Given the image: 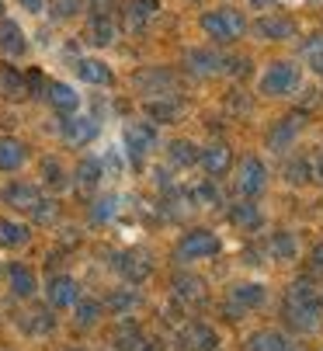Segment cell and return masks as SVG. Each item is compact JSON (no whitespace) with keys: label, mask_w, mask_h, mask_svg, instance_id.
I'll list each match as a JSON object with an SVG mask.
<instances>
[{"label":"cell","mask_w":323,"mask_h":351,"mask_svg":"<svg viewBox=\"0 0 323 351\" xmlns=\"http://www.w3.org/2000/svg\"><path fill=\"white\" fill-rule=\"evenodd\" d=\"M299 87V66L296 63H272L267 73L261 77L264 94H292Z\"/></svg>","instance_id":"3957f363"},{"label":"cell","mask_w":323,"mask_h":351,"mask_svg":"<svg viewBox=\"0 0 323 351\" xmlns=\"http://www.w3.org/2000/svg\"><path fill=\"white\" fill-rule=\"evenodd\" d=\"M0 11H4V4H0Z\"/></svg>","instance_id":"8d00e7d4"},{"label":"cell","mask_w":323,"mask_h":351,"mask_svg":"<svg viewBox=\"0 0 323 351\" xmlns=\"http://www.w3.org/2000/svg\"><path fill=\"white\" fill-rule=\"evenodd\" d=\"M188 63H191V70H198V73H212L215 66H219V60H215L212 53H188Z\"/></svg>","instance_id":"7402d4cb"},{"label":"cell","mask_w":323,"mask_h":351,"mask_svg":"<svg viewBox=\"0 0 323 351\" xmlns=\"http://www.w3.org/2000/svg\"><path fill=\"white\" fill-rule=\"evenodd\" d=\"M257 32L264 38H292L296 35V25L285 21V18H264V21H257Z\"/></svg>","instance_id":"9c48e42d"},{"label":"cell","mask_w":323,"mask_h":351,"mask_svg":"<svg viewBox=\"0 0 323 351\" xmlns=\"http://www.w3.org/2000/svg\"><path fill=\"white\" fill-rule=\"evenodd\" d=\"M202 164L208 174H223L230 167V149L226 146H208L205 154H202Z\"/></svg>","instance_id":"5bb4252c"},{"label":"cell","mask_w":323,"mask_h":351,"mask_svg":"<svg viewBox=\"0 0 323 351\" xmlns=\"http://www.w3.org/2000/svg\"><path fill=\"white\" fill-rule=\"evenodd\" d=\"M313 268H316V271H323V243L313 250Z\"/></svg>","instance_id":"d6a6232c"},{"label":"cell","mask_w":323,"mask_h":351,"mask_svg":"<svg viewBox=\"0 0 323 351\" xmlns=\"http://www.w3.org/2000/svg\"><path fill=\"white\" fill-rule=\"evenodd\" d=\"M316 310H320V303H316V292L309 289V282H299V285H292V292H289V313H292V320L302 327V330H313L316 327Z\"/></svg>","instance_id":"6da1fadb"},{"label":"cell","mask_w":323,"mask_h":351,"mask_svg":"<svg viewBox=\"0 0 323 351\" xmlns=\"http://www.w3.org/2000/svg\"><path fill=\"white\" fill-rule=\"evenodd\" d=\"M296 132H299V119H285V125H282V129L272 136V146H275V149H282V146H285Z\"/></svg>","instance_id":"484cf974"},{"label":"cell","mask_w":323,"mask_h":351,"mask_svg":"<svg viewBox=\"0 0 323 351\" xmlns=\"http://www.w3.org/2000/svg\"><path fill=\"white\" fill-rule=\"evenodd\" d=\"M316 181H323V154H320V160H316Z\"/></svg>","instance_id":"e575fe53"},{"label":"cell","mask_w":323,"mask_h":351,"mask_svg":"<svg viewBox=\"0 0 323 351\" xmlns=\"http://www.w3.org/2000/svg\"><path fill=\"white\" fill-rule=\"evenodd\" d=\"M306 60H309V66L316 73H323V35H313L306 42Z\"/></svg>","instance_id":"44dd1931"},{"label":"cell","mask_w":323,"mask_h":351,"mask_svg":"<svg viewBox=\"0 0 323 351\" xmlns=\"http://www.w3.org/2000/svg\"><path fill=\"white\" fill-rule=\"evenodd\" d=\"M8 202L18 206V209H35V206H42V202H38V191H35L32 184H11V188H8Z\"/></svg>","instance_id":"7c38bea8"},{"label":"cell","mask_w":323,"mask_h":351,"mask_svg":"<svg viewBox=\"0 0 323 351\" xmlns=\"http://www.w3.org/2000/svg\"><path fill=\"white\" fill-rule=\"evenodd\" d=\"M97 320V303H84L80 306V324H94Z\"/></svg>","instance_id":"1f68e13d"},{"label":"cell","mask_w":323,"mask_h":351,"mask_svg":"<svg viewBox=\"0 0 323 351\" xmlns=\"http://www.w3.org/2000/svg\"><path fill=\"white\" fill-rule=\"evenodd\" d=\"M237 188L243 191V195H257L261 188H264V167L250 157V160H243V167H240V178H237Z\"/></svg>","instance_id":"8992f818"},{"label":"cell","mask_w":323,"mask_h":351,"mask_svg":"<svg viewBox=\"0 0 323 351\" xmlns=\"http://www.w3.org/2000/svg\"><path fill=\"white\" fill-rule=\"evenodd\" d=\"M250 351H292V344L282 334H275V330H264V334L250 337Z\"/></svg>","instance_id":"30bf717a"},{"label":"cell","mask_w":323,"mask_h":351,"mask_svg":"<svg viewBox=\"0 0 323 351\" xmlns=\"http://www.w3.org/2000/svg\"><path fill=\"white\" fill-rule=\"evenodd\" d=\"M119 209V202H115V198H104V202H101V209H94V219H108V216H112Z\"/></svg>","instance_id":"4dcf8cb0"},{"label":"cell","mask_w":323,"mask_h":351,"mask_svg":"<svg viewBox=\"0 0 323 351\" xmlns=\"http://www.w3.org/2000/svg\"><path fill=\"white\" fill-rule=\"evenodd\" d=\"M91 42H97V45H108V42H112L115 38V28H112V21H108V18H97L94 25H91Z\"/></svg>","instance_id":"cb8c5ba5"},{"label":"cell","mask_w":323,"mask_h":351,"mask_svg":"<svg viewBox=\"0 0 323 351\" xmlns=\"http://www.w3.org/2000/svg\"><path fill=\"white\" fill-rule=\"evenodd\" d=\"M77 101H80V97L73 94V87H67V84H52V105H56V108L73 112V108H77Z\"/></svg>","instance_id":"d6986e66"},{"label":"cell","mask_w":323,"mask_h":351,"mask_svg":"<svg viewBox=\"0 0 323 351\" xmlns=\"http://www.w3.org/2000/svg\"><path fill=\"white\" fill-rule=\"evenodd\" d=\"M202 28H205V35L215 38V42H233V38L243 32V18H240L237 11H212V14L202 18Z\"/></svg>","instance_id":"7a4b0ae2"},{"label":"cell","mask_w":323,"mask_h":351,"mask_svg":"<svg viewBox=\"0 0 323 351\" xmlns=\"http://www.w3.org/2000/svg\"><path fill=\"white\" fill-rule=\"evenodd\" d=\"M233 299L243 306H257V303H264V289L261 285H240V289H233Z\"/></svg>","instance_id":"ffe728a7"},{"label":"cell","mask_w":323,"mask_h":351,"mask_svg":"<svg viewBox=\"0 0 323 351\" xmlns=\"http://www.w3.org/2000/svg\"><path fill=\"white\" fill-rule=\"evenodd\" d=\"M8 278H11V289H14L18 295H32V292H35V275H32V268L11 265V268H8Z\"/></svg>","instance_id":"8fae6325"},{"label":"cell","mask_w":323,"mask_h":351,"mask_svg":"<svg viewBox=\"0 0 323 351\" xmlns=\"http://www.w3.org/2000/svg\"><path fill=\"white\" fill-rule=\"evenodd\" d=\"M0 49H4L8 56H21L25 53V35L14 21H4L0 25Z\"/></svg>","instance_id":"52a82bcc"},{"label":"cell","mask_w":323,"mask_h":351,"mask_svg":"<svg viewBox=\"0 0 323 351\" xmlns=\"http://www.w3.org/2000/svg\"><path fill=\"white\" fill-rule=\"evenodd\" d=\"M129 14H132L136 25H139V21H149V18L156 14V0H132V4H129Z\"/></svg>","instance_id":"603a6c76"},{"label":"cell","mask_w":323,"mask_h":351,"mask_svg":"<svg viewBox=\"0 0 323 351\" xmlns=\"http://www.w3.org/2000/svg\"><path fill=\"white\" fill-rule=\"evenodd\" d=\"M250 4H257V8H264V4H272V0H250Z\"/></svg>","instance_id":"d590c367"},{"label":"cell","mask_w":323,"mask_h":351,"mask_svg":"<svg viewBox=\"0 0 323 351\" xmlns=\"http://www.w3.org/2000/svg\"><path fill=\"white\" fill-rule=\"evenodd\" d=\"M77 4H80V0H56V4H52L56 11H52V14H56V18H70L77 11Z\"/></svg>","instance_id":"f546056e"},{"label":"cell","mask_w":323,"mask_h":351,"mask_svg":"<svg viewBox=\"0 0 323 351\" xmlns=\"http://www.w3.org/2000/svg\"><path fill=\"white\" fill-rule=\"evenodd\" d=\"M63 132H67L70 143H87V139L97 132V122H91V119H70V122L63 125Z\"/></svg>","instance_id":"2e32d148"},{"label":"cell","mask_w":323,"mask_h":351,"mask_svg":"<svg viewBox=\"0 0 323 351\" xmlns=\"http://www.w3.org/2000/svg\"><path fill=\"white\" fill-rule=\"evenodd\" d=\"M77 73H80L87 84H112V70H108L101 60H80Z\"/></svg>","instance_id":"4fadbf2b"},{"label":"cell","mask_w":323,"mask_h":351,"mask_svg":"<svg viewBox=\"0 0 323 351\" xmlns=\"http://www.w3.org/2000/svg\"><path fill=\"white\" fill-rule=\"evenodd\" d=\"M49 299L52 306H73L77 303V282L73 278H56L49 289Z\"/></svg>","instance_id":"ba28073f"},{"label":"cell","mask_w":323,"mask_h":351,"mask_svg":"<svg viewBox=\"0 0 323 351\" xmlns=\"http://www.w3.org/2000/svg\"><path fill=\"white\" fill-rule=\"evenodd\" d=\"M233 223H240V226H254V223H257V209H254V206H240V209H233Z\"/></svg>","instance_id":"4316f807"},{"label":"cell","mask_w":323,"mask_h":351,"mask_svg":"<svg viewBox=\"0 0 323 351\" xmlns=\"http://www.w3.org/2000/svg\"><path fill=\"white\" fill-rule=\"evenodd\" d=\"M153 139H156L153 125H146V122H129L125 125V146H129L132 157H143L146 149L153 146Z\"/></svg>","instance_id":"5b68a950"},{"label":"cell","mask_w":323,"mask_h":351,"mask_svg":"<svg viewBox=\"0 0 323 351\" xmlns=\"http://www.w3.org/2000/svg\"><path fill=\"white\" fill-rule=\"evenodd\" d=\"M320 4H323V0H320Z\"/></svg>","instance_id":"74e56055"},{"label":"cell","mask_w":323,"mask_h":351,"mask_svg":"<svg viewBox=\"0 0 323 351\" xmlns=\"http://www.w3.org/2000/svg\"><path fill=\"white\" fill-rule=\"evenodd\" d=\"M215 250H219V240H215L208 230H195V233H188V237L181 240L178 258H181V261H195V258H208V254H215Z\"/></svg>","instance_id":"277c9868"},{"label":"cell","mask_w":323,"mask_h":351,"mask_svg":"<svg viewBox=\"0 0 323 351\" xmlns=\"http://www.w3.org/2000/svg\"><path fill=\"white\" fill-rule=\"evenodd\" d=\"M275 254H278V258H289V254H296V240L282 233V237L275 240Z\"/></svg>","instance_id":"f1b7e54d"},{"label":"cell","mask_w":323,"mask_h":351,"mask_svg":"<svg viewBox=\"0 0 323 351\" xmlns=\"http://www.w3.org/2000/svg\"><path fill=\"white\" fill-rule=\"evenodd\" d=\"M97 178H101V164H97V160H87V164L80 167V181H84V184H97Z\"/></svg>","instance_id":"83f0119b"},{"label":"cell","mask_w":323,"mask_h":351,"mask_svg":"<svg viewBox=\"0 0 323 351\" xmlns=\"http://www.w3.org/2000/svg\"><path fill=\"white\" fill-rule=\"evenodd\" d=\"M21 4H25V8L32 11V14H38V11H42V4H45V0H21Z\"/></svg>","instance_id":"836d02e7"},{"label":"cell","mask_w":323,"mask_h":351,"mask_svg":"<svg viewBox=\"0 0 323 351\" xmlns=\"http://www.w3.org/2000/svg\"><path fill=\"white\" fill-rule=\"evenodd\" d=\"M195 157H198V154H195V146H191V143H174V146H171V160L181 164V167L195 164Z\"/></svg>","instance_id":"d4e9b609"},{"label":"cell","mask_w":323,"mask_h":351,"mask_svg":"<svg viewBox=\"0 0 323 351\" xmlns=\"http://www.w3.org/2000/svg\"><path fill=\"white\" fill-rule=\"evenodd\" d=\"M21 160H25V149H21V143H0V167L4 171H14V167H21Z\"/></svg>","instance_id":"e0dca14e"},{"label":"cell","mask_w":323,"mask_h":351,"mask_svg":"<svg viewBox=\"0 0 323 351\" xmlns=\"http://www.w3.org/2000/svg\"><path fill=\"white\" fill-rule=\"evenodd\" d=\"M184 341H188V348H195V351H208V348H215V334H212L205 324H191V327L184 330Z\"/></svg>","instance_id":"9a60e30c"},{"label":"cell","mask_w":323,"mask_h":351,"mask_svg":"<svg viewBox=\"0 0 323 351\" xmlns=\"http://www.w3.org/2000/svg\"><path fill=\"white\" fill-rule=\"evenodd\" d=\"M25 240H28V230L25 226H18L11 219H0V243H4V247H18Z\"/></svg>","instance_id":"ac0fdd59"}]
</instances>
